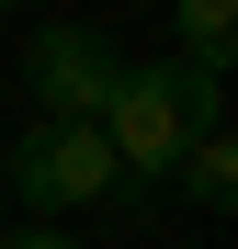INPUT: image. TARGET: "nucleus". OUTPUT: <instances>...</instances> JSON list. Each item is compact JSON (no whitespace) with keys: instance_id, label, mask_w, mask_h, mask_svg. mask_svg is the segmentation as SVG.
I'll return each mask as SVG.
<instances>
[{"instance_id":"f257e3e1","label":"nucleus","mask_w":238,"mask_h":249,"mask_svg":"<svg viewBox=\"0 0 238 249\" xmlns=\"http://www.w3.org/2000/svg\"><path fill=\"white\" fill-rule=\"evenodd\" d=\"M216 113H227V68H193V57L125 68L113 102H102V147H113V170H125V193L170 181V159L193 136H216Z\"/></svg>"},{"instance_id":"f03ea898","label":"nucleus","mask_w":238,"mask_h":249,"mask_svg":"<svg viewBox=\"0 0 238 249\" xmlns=\"http://www.w3.org/2000/svg\"><path fill=\"white\" fill-rule=\"evenodd\" d=\"M0 181H12V204H34V215H91V204L125 193V170H113V147H102V124H46V113L12 136Z\"/></svg>"},{"instance_id":"7ed1b4c3","label":"nucleus","mask_w":238,"mask_h":249,"mask_svg":"<svg viewBox=\"0 0 238 249\" xmlns=\"http://www.w3.org/2000/svg\"><path fill=\"white\" fill-rule=\"evenodd\" d=\"M23 79H34V113H46V124H102L125 57H113L91 23H46V34L23 46Z\"/></svg>"},{"instance_id":"20e7f679","label":"nucleus","mask_w":238,"mask_h":249,"mask_svg":"<svg viewBox=\"0 0 238 249\" xmlns=\"http://www.w3.org/2000/svg\"><path fill=\"white\" fill-rule=\"evenodd\" d=\"M170 170H182V193H193V204H204V215H216V204L238 193V147H227V124H216V136H193V147L170 159Z\"/></svg>"},{"instance_id":"39448f33","label":"nucleus","mask_w":238,"mask_h":249,"mask_svg":"<svg viewBox=\"0 0 238 249\" xmlns=\"http://www.w3.org/2000/svg\"><path fill=\"white\" fill-rule=\"evenodd\" d=\"M170 23H182V57H193V68H227V34H238V0H170Z\"/></svg>"},{"instance_id":"423d86ee","label":"nucleus","mask_w":238,"mask_h":249,"mask_svg":"<svg viewBox=\"0 0 238 249\" xmlns=\"http://www.w3.org/2000/svg\"><path fill=\"white\" fill-rule=\"evenodd\" d=\"M0 249H79V238H68L57 215H46V227H12V238H0Z\"/></svg>"},{"instance_id":"0eeeda50","label":"nucleus","mask_w":238,"mask_h":249,"mask_svg":"<svg viewBox=\"0 0 238 249\" xmlns=\"http://www.w3.org/2000/svg\"><path fill=\"white\" fill-rule=\"evenodd\" d=\"M0 12H23V0H0Z\"/></svg>"},{"instance_id":"6e6552de","label":"nucleus","mask_w":238,"mask_h":249,"mask_svg":"<svg viewBox=\"0 0 238 249\" xmlns=\"http://www.w3.org/2000/svg\"><path fill=\"white\" fill-rule=\"evenodd\" d=\"M0 238H12V227H0Z\"/></svg>"}]
</instances>
